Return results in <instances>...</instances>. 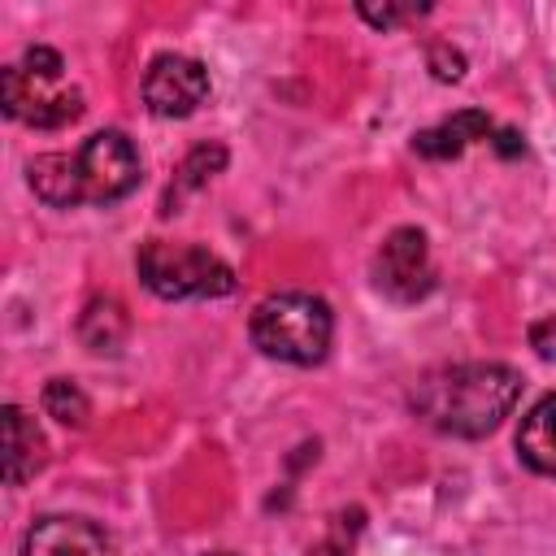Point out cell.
<instances>
[{
    "instance_id": "obj_16",
    "label": "cell",
    "mask_w": 556,
    "mask_h": 556,
    "mask_svg": "<svg viewBox=\"0 0 556 556\" xmlns=\"http://www.w3.org/2000/svg\"><path fill=\"white\" fill-rule=\"evenodd\" d=\"M22 65L35 70V74H43V78H61V74H65V61H61L56 48H26Z\"/></svg>"
},
{
    "instance_id": "obj_15",
    "label": "cell",
    "mask_w": 556,
    "mask_h": 556,
    "mask_svg": "<svg viewBox=\"0 0 556 556\" xmlns=\"http://www.w3.org/2000/svg\"><path fill=\"white\" fill-rule=\"evenodd\" d=\"M430 70H434L439 83H456L465 74V56L447 43H430Z\"/></svg>"
},
{
    "instance_id": "obj_17",
    "label": "cell",
    "mask_w": 556,
    "mask_h": 556,
    "mask_svg": "<svg viewBox=\"0 0 556 556\" xmlns=\"http://www.w3.org/2000/svg\"><path fill=\"white\" fill-rule=\"evenodd\" d=\"M530 348L543 356V361H556V313L552 317H539L530 326Z\"/></svg>"
},
{
    "instance_id": "obj_9",
    "label": "cell",
    "mask_w": 556,
    "mask_h": 556,
    "mask_svg": "<svg viewBox=\"0 0 556 556\" xmlns=\"http://www.w3.org/2000/svg\"><path fill=\"white\" fill-rule=\"evenodd\" d=\"M43 465H48V439H43L39 421L26 408L9 404L4 408V478H9V486L30 482Z\"/></svg>"
},
{
    "instance_id": "obj_7",
    "label": "cell",
    "mask_w": 556,
    "mask_h": 556,
    "mask_svg": "<svg viewBox=\"0 0 556 556\" xmlns=\"http://www.w3.org/2000/svg\"><path fill=\"white\" fill-rule=\"evenodd\" d=\"M208 100V70L195 56L161 52L143 74V104L156 117H187Z\"/></svg>"
},
{
    "instance_id": "obj_8",
    "label": "cell",
    "mask_w": 556,
    "mask_h": 556,
    "mask_svg": "<svg viewBox=\"0 0 556 556\" xmlns=\"http://www.w3.org/2000/svg\"><path fill=\"white\" fill-rule=\"evenodd\" d=\"M22 556H117V547L87 517H39L26 530Z\"/></svg>"
},
{
    "instance_id": "obj_2",
    "label": "cell",
    "mask_w": 556,
    "mask_h": 556,
    "mask_svg": "<svg viewBox=\"0 0 556 556\" xmlns=\"http://www.w3.org/2000/svg\"><path fill=\"white\" fill-rule=\"evenodd\" d=\"M139 152L122 130H96L74 152H43L26 165L30 191L52 208L117 204L139 187Z\"/></svg>"
},
{
    "instance_id": "obj_11",
    "label": "cell",
    "mask_w": 556,
    "mask_h": 556,
    "mask_svg": "<svg viewBox=\"0 0 556 556\" xmlns=\"http://www.w3.org/2000/svg\"><path fill=\"white\" fill-rule=\"evenodd\" d=\"M517 456L543 473V478H556V391L539 395L526 417H521V430H517Z\"/></svg>"
},
{
    "instance_id": "obj_20",
    "label": "cell",
    "mask_w": 556,
    "mask_h": 556,
    "mask_svg": "<svg viewBox=\"0 0 556 556\" xmlns=\"http://www.w3.org/2000/svg\"><path fill=\"white\" fill-rule=\"evenodd\" d=\"M208 556H235V552H208Z\"/></svg>"
},
{
    "instance_id": "obj_12",
    "label": "cell",
    "mask_w": 556,
    "mask_h": 556,
    "mask_svg": "<svg viewBox=\"0 0 556 556\" xmlns=\"http://www.w3.org/2000/svg\"><path fill=\"white\" fill-rule=\"evenodd\" d=\"M126 330H130V321H126V308L113 300V295H96L87 308H83V317H78V339L91 348V352H117L122 343H126Z\"/></svg>"
},
{
    "instance_id": "obj_4",
    "label": "cell",
    "mask_w": 556,
    "mask_h": 556,
    "mask_svg": "<svg viewBox=\"0 0 556 556\" xmlns=\"http://www.w3.org/2000/svg\"><path fill=\"white\" fill-rule=\"evenodd\" d=\"M135 265H139L143 287L161 300H217L235 291V269L200 243L148 239Z\"/></svg>"
},
{
    "instance_id": "obj_3",
    "label": "cell",
    "mask_w": 556,
    "mask_h": 556,
    "mask_svg": "<svg viewBox=\"0 0 556 556\" xmlns=\"http://www.w3.org/2000/svg\"><path fill=\"white\" fill-rule=\"evenodd\" d=\"M248 334L252 343L274 356V361H287V365H317L326 361L330 352V339H334V313L321 295H308V291H278V295H265L256 308H252V321H248Z\"/></svg>"
},
{
    "instance_id": "obj_19",
    "label": "cell",
    "mask_w": 556,
    "mask_h": 556,
    "mask_svg": "<svg viewBox=\"0 0 556 556\" xmlns=\"http://www.w3.org/2000/svg\"><path fill=\"white\" fill-rule=\"evenodd\" d=\"M491 143H495V148H500L504 156H513V152H521V139H517L513 130H495V139H491Z\"/></svg>"
},
{
    "instance_id": "obj_18",
    "label": "cell",
    "mask_w": 556,
    "mask_h": 556,
    "mask_svg": "<svg viewBox=\"0 0 556 556\" xmlns=\"http://www.w3.org/2000/svg\"><path fill=\"white\" fill-rule=\"evenodd\" d=\"M413 9H400V4H382V9H374V4H361V17L365 22H374V26H395L400 17H408Z\"/></svg>"
},
{
    "instance_id": "obj_14",
    "label": "cell",
    "mask_w": 556,
    "mask_h": 556,
    "mask_svg": "<svg viewBox=\"0 0 556 556\" xmlns=\"http://www.w3.org/2000/svg\"><path fill=\"white\" fill-rule=\"evenodd\" d=\"M43 413L56 417V421L70 426V430H83L87 417H91V400L83 395V387H78L74 378H52V382L43 387Z\"/></svg>"
},
{
    "instance_id": "obj_6",
    "label": "cell",
    "mask_w": 556,
    "mask_h": 556,
    "mask_svg": "<svg viewBox=\"0 0 556 556\" xmlns=\"http://www.w3.org/2000/svg\"><path fill=\"white\" fill-rule=\"evenodd\" d=\"M374 282L387 300L395 304H417L434 291V261H430V243L426 230L417 226H395L378 256H374Z\"/></svg>"
},
{
    "instance_id": "obj_13",
    "label": "cell",
    "mask_w": 556,
    "mask_h": 556,
    "mask_svg": "<svg viewBox=\"0 0 556 556\" xmlns=\"http://www.w3.org/2000/svg\"><path fill=\"white\" fill-rule=\"evenodd\" d=\"M222 165H226V148H222V143H200V148H191L187 161L178 165V178H174L169 195H165V213H174V204H178L187 191H195V187H204L213 174H222Z\"/></svg>"
},
{
    "instance_id": "obj_10",
    "label": "cell",
    "mask_w": 556,
    "mask_h": 556,
    "mask_svg": "<svg viewBox=\"0 0 556 556\" xmlns=\"http://www.w3.org/2000/svg\"><path fill=\"white\" fill-rule=\"evenodd\" d=\"M491 130H495V126H491V117H486L482 109H460V113H452V117H443V122L417 130V135H413V152H421V156H430V161H452V156H460L469 143L486 139Z\"/></svg>"
},
{
    "instance_id": "obj_1",
    "label": "cell",
    "mask_w": 556,
    "mask_h": 556,
    "mask_svg": "<svg viewBox=\"0 0 556 556\" xmlns=\"http://www.w3.org/2000/svg\"><path fill=\"white\" fill-rule=\"evenodd\" d=\"M521 400V374L504 361H460L421 374L408 391V408L439 434L482 439Z\"/></svg>"
},
{
    "instance_id": "obj_5",
    "label": "cell",
    "mask_w": 556,
    "mask_h": 556,
    "mask_svg": "<svg viewBox=\"0 0 556 556\" xmlns=\"http://www.w3.org/2000/svg\"><path fill=\"white\" fill-rule=\"evenodd\" d=\"M61 78H43L35 70H26L22 61L17 65H4L0 70V104L13 122H26V126H39V130H56V126H70L78 113H83V91L78 87H56Z\"/></svg>"
}]
</instances>
